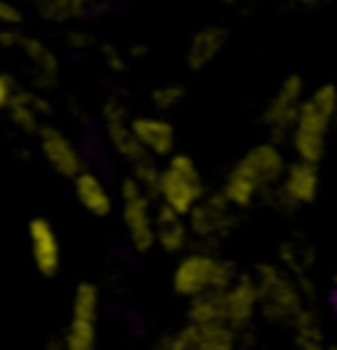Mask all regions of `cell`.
Segmentation results:
<instances>
[{"mask_svg": "<svg viewBox=\"0 0 337 350\" xmlns=\"http://www.w3.org/2000/svg\"><path fill=\"white\" fill-rule=\"evenodd\" d=\"M287 163L290 161H287L277 140L256 142L253 148H248L234 161V166L227 172L224 185H221V195L234 208H253L261 198H267L282 182Z\"/></svg>", "mask_w": 337, "mask_h": 350, "instance_id": "obj_1", "label": "cell"}, {"mask_svg": "<svg viewBox=\"0 0 337 350\" xmlns=\"http://www.w3.org/2000/svg\"><path fill=\"white\" fill-rule=\"evenodd\" d=\"M337 124V85L324 82L306 95L295 126L290 132V148L295 158L321 163L327 158V142Z\"/></svg>", "mask_w": 337, "mask_h": 350, "instance_id": "obj_2", "label": "cell"}, {"mask_svg": "<svg viewBox=\"0 0 337 350\" xmlns=\"http://www.w3.org/2000/svg\"><path fill=\"white\" fill-rule=\"evenodd\" d=\"M253 277L258 284V319H264L269 327H293L308 306L298 280L282 263H258Z\"/></svg>", "mask_w": 337, "mask_h": 350, "instance_id": "obj_3", "label": "cell"}, {"mask_svg": "<svg viewBox=\"0 0 337 350\" xmlns=\"http://www.w3.org/2000/svg\"><path fill=\"white\" fill-rule=\"evenodd\" d=\"M237 274V266L227 256L216 253V247L200 245L179 256L172 271V293L182 300H193L211 290H224Z\"/></svg>", "mask_w": 337, "mask_h": 350, "instance_id": "obj_4", "label": "cell"}, {"mask_svg": "<svg viewBox=\"0 0 337 350\" xmlns=\"http://www.w3.org/2000/svg\"><path fill=\"white\" fill-rule=\"evenodd\" d=\"M206 193H208L206 179L200 174V166L196 163V158L187 156V153H172L166 158V163L161 166L159 185H156L153 198L161 206H169L177 213L187 216Z\"/></svg>", "mask_w": 337, "mask_h": 350, "instance_id": "obj_5", "label": "cell"}, {"mask_svg": "<svg viewBox=\"0 0 337 350\" xmlns=\"http://www.w3.org/2000/svg\"><path fill=\"white\" fill-rule=\"evenodd\" d=\"M119 203H122V224H124L126 240L135 253H150L156 247V208L159 200L142 187L135 176H124L119 187Z\"/></svg>", "mask_w": 337, "mask_h": 350, "instance_id": "obj_6", "label": "cell"}, {"mask_svg": "<svg viewBox=\"0 0 337 350\" xmlns=\"http://www.w3.org/2000/svg\"><path fill=\"white\" fill-rule=\"evenodd\" d=\"M193 240L206 247H216L221 240L232 237V232L240 224V208H234L230 200L219 193H206L187 213Z\"/></svg>", "mask_w": 337, "mask_h": 350, "instance_id": "obj_7", "label": "cell"}, {"mask_svg": "<svg viewBox=\"0 0 337 350\" xmlns=\"http://www.w3.org/2000/svg\"><path fill=\"white\" fill-rule=\"evenodd\" d=\"M321 190V172L319 163H311V161H290L287 163V172H284L282 182L267 195V200L277 211H298L306 208L311 203H316Z\"/></svg>", "mask_w": 337, "mask_h": 350, "instance_id": "obj_8", "label": "cell"}, {"mask_svg": "<svg viewBox=\"0 0 337 350\" xmlns=\"http://www.w3.org/2000/svg\"><path fill=\"white\" fill-rule=\"evenodd\" d=\"M163 350H234L240 332L227 321H185L179 329L163 334L159 342Z\"/></svg>", "mask_w": 337, "mask_h": 350, "instance_id": "obj_9", "label": "cell"}, {"mask_svg": "<svg viewBox=\"0 0 337 350\" xmlns=\"http://www.w3.org/2000/svg\"><path fill=\"white\" fill-rule=\"evenodd\" d=\"M306 79L301 74H287L282 82L277 85L274 95L269 98V103L264 105V113H261V124L269 129L271 140H287L295 119L301 113V105L306 100Z\"/></svg>", "mask_w": 337, "mask_h": 350, "instance_id": "obj_10", "label": "cell"}, {"mask_svg": "<svg viewBox=\"0 0 337 350\" xmlns=\"http://www.w3.org/2000/svg\"><path fill=\"white\" fill-rule=\"evenodd\" d=\"M224 300V319L237 332H250L258 319V284L253 271H240L234 280L221 290Z\"/></svg>", "mask_w": 337, "mask_h": 350, "instance_id": "obj_11", "label": "cell"}, {"mask_svg": "<svg viewBox=\"0 0 337 350\" xmlns=\"http://www.w3.org/2000/svg\"><path fill=\"white\" fill-rule=\"evenodd\" d=\"M100 119H103V126H106V140L111 145V150L122 158V161L135 163L137 158L148 156L142 150L135 129H132V116H129L126 105L119 98H108L106 103H103Z\"/></svg>", "mask_w": 337, "mask_h": 350, "instance_id": "obj_12", "label": "cell"}, {"mask_svg": "<svg viewBox=\"0 0 337 350\" xmlns=\"http://www.w3.org/2000/svg\"><path fill=\"white\" fill-rule=\"evenodd\" d=\"M27 240H29V256H32V266L37 269V274L45 280H55L61 271L64 250H61V240H58L53 221L45 216L29 219Z\"/></svg>", "mask_w": 337, "mask_h": 350, "instance_id": "obj_13", "label": "cell"}, {"mask_svg": "<svg viewBox=\"0 0 337 350\" xmlns=\"http://www.w3.org/2000/svg\"><path fill=\"white\" fill-rule=\"evenodd\" d=\"M37 148H40L42 161L58 176H64V179H74L85 169V161H82V153H79L77 142L71 140L66 132H61L58 126L45 124L40 129V135H37Z\"/></svg>", "mask_w": 337, "mask_h": 350, "instance_id": "obj_14", "label": "cell"}, {"mask_svg": "<svg viewBox=\"0 0 337 350\" xmlns=\"http://www.w3.org/2000/svg\"><path fill=\"white\" fill-rule=\"evenodd\" d=\"M5 113H8V119L11 124L16 126L21 135H40V129L45 126L42 119L45 116H51L53 113V108L48 103V98L42 95V90L37 88H16L14 92V98H11V103L5 108Z\"/></svg>", "mask_w": 337, "mask_h": 350, "instance_id": "obj_15", "label": "cell"}, {"mask_svg": "<svg viewBox=\"0 0 337 350\" xmlns=\"http://www.w3.org/2000/svg\"><path fill=\"white\" fill-rule=\"evenodd\" d=\"M132 129L148 156L169 158L172 153H177V129L166 116L161 113L132 116Z\"/></svg>", "mask_w": 337, "mask_h": 350, "instance_id": "obj_16", "label": "cell"}, {"mask_svg": "<svg viewBox=\"0 0 337 350\" xmlns=\"http://www.w3.org/2000/svg\"><path fill=\"white\" fill-rule=\"evenodd\" d=\"M16 51L24 53V58L29 61V71H32V88L37 90H51L58 85V74H61V64L55 55L40 37L21 35Z\"/></svg>", "mask_w": 337, "mask_h": 350, "instance_id": "obj_17", "label": "cell"}, {"mask_svg": "<svg viewBox=\"0 0 337 350\" xmlns=\"http://www.w3.org/2000/svg\"><path fill=\"white\" fill-rule=\"evenodd\" d=\"M190 243H193V232H190L187 216L159 203V208H156V247H161L166 256H182L185 250H190Z\"/></svg>", "mask_w": 337, "mask_h": 350, "instance_id": "obj_18", "label": "cell"}, {"mask_svg": "<svg viewBox=\"0 0 337 350\" xmlns=\"http://www.w3.org/2000/svg\"><path fill=\"white\" fill-rule=\"evenodd\" d=\"M227 40H230V32L219 24H206L200 27L196 35L190 37L187 42V51H185V64L190 71H203L208 69L213 61L224 53L227 48Z\"/></svg>", "mask_w": 337, "mask_h": 350, "instance_id": "obj_19", "label": "cell"}, {"mask_svg": "<svg viewBox=\"0 0 337 350\" xmlns=\"http://www.w3.org/2000/svg\"><path fill=\"white\" fill-rule=\"evenodd\" d=\"M71 182H74V195H77L79 206L87 211L90 216L106 219V216L113 213V195L106 187V182L95 174V172L82 169Z\"/></svg>", "mask_w": 337, "mask_h": 350, "instance_id": "obj_20", "label": "cell"}, {"mask_svg": "<svg viewBox=\"0 0 337 350\" xmlns=\"http://www.w3.org/2000/svg\"><path fill=\"white\" fill-rule=\"evenodd\" d=\"M293 342L301 350H324L327 348V324L319 316V311L308 303L301 311V316L293 321Z\"/></svg>", "mask_w": 337, "mask_h": 350, "instance_id": "obj_21", "label": "cell"}, {"mask_svg": "<svg viewBox=\"0 0 337 350\" xmlns=\"http://www.w3.org/2000/svg\"><path fill=\"white\" fill-rule=\"evenodd\" d=\"M280 263L293 277H308L316 266V250L303 237H290L280 245Z\"/></svg>", "mask_w": 337, "mask_h": 350, "instance_id": "obj_22", "label": "cell"}, {"mask_svg": "<svg viewBox=\"0 0 337 350\" xmlns=\"http://www.w3.org/2000/svg\"><path fill=\"white\" fill-rule=\"evenodd\" d=\"M35 11L40 18L51 24H74L90 14L87 0H35Z\"/></svg>", "mask_w": 337, "mask_h": 350, "instance_id": "obj_23", "label": "cell"}, {"mask_svg": "<svg viewBox=\"0 0 337 350\" xmlns=\"http://www.w3.org/2000/svg\"><path fill=\"white\" fill-rule=\"evenodd\" d=\"M61 345L66 350H95L98 345V321L71 316L61 334Z\"/></svg>", "mask_w": 337, "mask_h": 350, "instance_id": "obj_24", "label": "cell"}, {"mask_svg": "<svg viewBox=\"0 0 337 350\" xmlns=\"http://www.w3.org/2000/svg\"><path fill=\"white\" fill-rule=\"evenodd\" d=\"M71 316L79 319H100V287L95 282H79L71 293Z\"/></svg>", "mask_w": 337, "mask_h": 350, "instance_id": "obj_25", "label": "cell"}, {"mask_svg": "<svg viewBox=\"0 0 337 350\" xmlns=\"http://www.w3.org/2000/svg\"><path fill=\"white\" fill-rule=\"evenodd\" d=\"M187 319L190 321H227L221 290H211V293H203L198 298L187 300Z\"/></svg>", "mask_w": 337, "mask_h": 350, "instance_id": "obj_26", "label": "cell"}, {"mask_svg": "<svg viewBox=\"0 0 337 350\" xmlns=\"http://www.w3.org/2000/svg\"><path fill=\"white\" fill-rule=\"evenodd\" d=\"M185 95H187L185 85H179V82H163V85L150 90V105L159 113H169V111H174L185 100Z\"/></svg>", "mask_w": 337, "mask_h": 350, "instance_id": "obj_27", "label": "cell"}, {"mask_svg": "<svg viewBox=\"0 0 337 350\" xmlns=\"http://www.w3.org/2000/svg\"><path fill=\"white\" fill-rule=\"evenodd\" d=\"M159 174H161L159 158H153V156H142V158H137L135 163H129V176H135L150 195L156 193Z\"/></svg>", "mask_w": 337, "mask_h": 350, "instance_id": "obj_28", "label": "cell"}, {"mask_svg": "<svg viewBox=\"0 0 337 350\" xmlns=\"http://www.w3.org/2000/svg\"><path fill=\"white\" fill-rule=\"evenodd\" d=\"M100 55H103V64L108 66V71H116V74H124L129 69V61L126 55L116 45H103L100 48Z\"/></svg>", "mask_w": 337, "mask_h": 350, "instance_id": "obj_29", "label": "cell"}, {"mask_svg": "<svg viewBox=\"0 0 337 350\" xmlns=\"http://www.w3.org/2000/svg\"><path fill=\"white\" fill-rule=\"evenodd\" d=\"M24 24V11L14 0H0V27H21Z\"/></svg>", "mask_w": 337, "mask_h": 350, "instance_id": "obj_30", "label": "cell"}, {"mask_svg": "<svg viewBox=\"0 0 337 350\" xmlns=\"http://www.w3.org/2000/svg\"><path fill=\"white\" fill-rule=\"evenodd\" d=\"M16 79L11 77V74H3L0 71V111H5L8 103H11V98H14V92H16Z\"/></svg>", "mask_w": 337, "mask_h": 350, "instance_id": "obj_31", "label": "cell"}, {"mask_svg": "<svg viewBox=\"0 0 337 350\" xmlns=\"http://www.w3.org/2000/svg\"><path fill=\"white\" fill-rule=\"evenodd\" d=\"M21 35H24L21 27H0V48H5V51H16Z\"/></svg>", "mask_w": 337, "mask_h": 350, "instance_id": "obj_32", "label": "cell"}, {"mask_svg": "<svg viewBox=\"0 0 337 350\" xmlns=\"http://www.w3.org/2000/svg\"><path fill=\"white\" fill-rule=\"evenodd\" d=\"M66 40H69L71 48H77V51H85V48H92L98 40L90 35V32H85V29H71L69 35H66Z\"/></svg>", "mask_w": 337, "mask_h": 350, "instance_id": "obj_33", "label": "cell"}, {"mask_svg": "<svg viewBox=\"0 0 337 350\" xmlns=\"http://www.w3.org/2000/svg\"><path fill=\"white\" fill-rule=\"evenodd\" d=\"M298 5H306V8H314V5H321V3H327V0H295Z\"/></svg>", "mask_w": 337, "mask_h": 350, "instance_id": "obj_34", "label": "cell"}, {"mask_svg": "<svg viewBox=\"0 0 337 350\" xmlns=\"http://www.w3.org/2000/svg\"><path fill=\"white\" fill-rule=\"evenodd\" d=\"M148 53V45H135L132 51H129V55H145Z\"/></svg>", "mask_w": 337, "mask_h": 350, "instance_id": "obj_35", "label": "cell"}, {"mask_svg": "<svg viewBox=\"0 0 337 350\" xmlns=\"http://www.w3.org/2000/svg\"><path fill=\"white\" fill-rule=\"evenodd\" d=\"M224 5H234V3H240V0H221Z\"/></svg>", "mask_w": 337, "mask_h": 350, "instance_id": "obj_36", "label": "cell"}]
</instances>
